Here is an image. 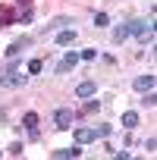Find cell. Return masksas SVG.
<instances>
[{"label":"cell","instance_id":"obj_1","mask_svg":"<svg viewBox=\"0 0 157 160\" xmlns=\"http://www.w3.org/2000/svg\"><path fill=\"white\" fill-rule=\"evenodd\" d=\"M126 28H129V35H135L141 44H151V41H154V25H148L144 19H132V22H126Z\"/></svg>","mask_w":157,"mask_h":160},{"label":"cell","instance_id":"obj_2","mask_svg":"<svg viewBox=\"0 0 157 160\" xmlns=\"http://www.w3.org/2000/svg\"><path fill=\"white\" fill-rule=\"evenodd\" d=\"M0 85H3V88H22L25 85V75H19L16 69H10L7 75H0Z\"/></svg>","mask_w":157,"mask_h":160},{"label":"cell","instance_id":"obj_3","mask_svg":"<svg viewBox=\"0 0 157 160\" xmlns=\"http://www.w3.org/2000/svg\"><path fill=\"white\" fill-rule=\"evenodd\" d=\"M53 126H57V129H72V110L60 107V110L53 113Z\"/></svg>","mask_w":157,"mask_h":160},{"label":"cell","instance_id":"obj_4","mask_svg":"<svg viewBox=\"0 0 157 160\" xmlns=\"http://www.w3.org/2000/svg\"><path fill=\"white\" fill-rule=\"evenodd\" d=\"M53 157H57V160H69V157L75 160V157H82V144L75 141L72 148H60V151H53Z\"/></svg>","mask_w":157,"mask_h":160},{"label":"cell","instance_id":"obj_5","mask_svg":"<svg viewBox=\"0 0 157 160\" xmlns=\"http://www.w3.org/2000/svg\"><path fill=\"white\" fill-rule=\"evenodd\" d=\"M75 63H78V53H66V57L57 63V75H66L69 69H75Z\"/></svg>","mask_w":157,"mask_h":160},{"label":"cell","instance_id":"obj_6","mask_svg":"<svg viewBox=\"0 0 157 160\" xmlns=\"http://www.w3.org/2000/svg\"><path fill=\"white\" fill-rule=\"evenodd\" d=\"M25 47H32V38H28V35H25V38H19V41H13V44L7 47V57H19Z\"/></svg>","mask_w":157,"mask_h":160},{"label":"cell","instance_id":"obj_7","mask_svg":"<svg viewBox=\"0 0 157 160\" xmlns=\"http://www.w3.org/2000/svg\"><path fill=\"white\" fill-rule=\"evenodd\" d=\"M72 41H75V28H60L57 32V44L60 47H69Z\"/></svg>","mask_w":157,"mask_h":160},{"label":"cell","instance_id":"obj_8","mask_svg":"<svg viewBox=\"0 0 157 160\" xmlns=\"http://www.w3.org/2000/svg\"><path fill=\"white\" fill-rule=\"evenodd\" d=\"M75 94H78V98H94V94H98V85H94V82H82V85L75 88Z\"/></svg>","mask_w":157,"mask_h":160},{"label":"cell","instance_id":"obj_9","mask_svg":"<svg viewBox=\"0 0 157 160\" xmlns=\"http://www.w3.org/2000/svg\"><path fill=\"white\" fill-rule=\"evenodd\" d=\"M154 82H157L154 75H138V78H135V88H138V91H151Z\"/></svg>","mask_w":157,"mask_h":160},{"label":"cell","instance_id":"obj_10","mask_svg":"<svg viewBox=\"0 0 157 160\" xmlns=\"http://www.w3.org/2000/svg\"><path fill=\"white\" fill-rule=\"evenodd\" d=\"M75 141H78V144L94 141V129H75Z\"/></svg>","mask_w":157,"mask_h":160},{"label":"cell","instance_id":"obj_11","mask_svg":"<svg viewBox=\"0 0 157 160\" xmlns=\"http://www.w3.org/2000/svg\"><path fill=\"white\" fill-rule=\"evenodd\" d=\"M63 25H69V16H60V19H53V22H47V25H44V32H60Z\"/></svg>","mask_w":157,"mask_h":160},{"label":"cell","instance_id":"obj_12","mask_svg":"<svg viewBox=\"0 0 157 160\" xmlns=\"http://www.w3.org/2000/svg\"><path fill=\"white\" fill-rule=\"evenodd\" d=\"M123 126H126V129H132V126H138V113H135V110H129V113H123Z\"/></svg>","mask_w":157,"mask_h":160},{"label":"cell","instance_id":"obj_13","mask_svg":"<svg viewBox=\"0 0 157 160\" xmlns=\"http://www.w3.org/2000/svg\"><path fill=\"white\" fill-rule=\"evenodd\" d=\"M141 104H144V107H157V94H154V88H151V91H144Z\"/></svg>","mask_w":157,"mask_h":160},{"label":"cell","instance_id":"obj_14","mask_svg":"<svg viewBox=\"0 0 157 160\" xmlns=\"http://www.w3.org/2000/svg\"><path fill=\"white\" fill-rule=\"evenodd\" d=\"M110 132H113V126H107V122H101V126L94 129V138H107Z\"/></svg>","mask_w":157,"mask_h":160},{"label":"cell","instance_id":"obj_15","mask_svg":"<svg viewBox=\"0 0 157 160\" xmlns=\"http://www.w3.org/2000/svg\"><path fill=\"white\" fill-rule=\"evenodd\" d=\"M126 38H129V28H126V25H119V28L113 32V41H119V44H123Z\"/></svg>","mask_w":157,"mask_h":160},{"label":"cell","instance_id":"obj_16","mask_svg":"<svg viewBox=\"0 0 157 160\" xmlns=\"http://www.w3.org/2000/svg\"><path fill=\"white\" fill-rule=\"evenodd\" d=\"M22 122H25V129H35V126H38V113H25Z\"/></svg>","mask_w":157,"mask_h":160},{"label":"cell","instance_id":"obj_17","mask_svg":"<svg viewBox=\"0 0 157 160\" xmlns=\"http://www.w3.org/2000/svg\"><path fill=\"white\" fill-rule=\"evenodd\" d=\"M107 22H110V16H107V13H98V16H94V25H98V28H104Z\"/></svg>","mask_w":157,"mask_h":160},{"label":"cell","instance_id":"obj_18","mask_svg":"<svg viewBox=\"0 0 157 160\" xmlns=\"http://www.w3.org/2000/svg\"><path fill=\"white\" fill-rule=\"evenodd\" d=\"M41 66H44L41 60H28V72H41Z\"/></svg>","mask_w":157,"mask_h":160},{"label":"cell","instance_id":"obj_19","mask_svg":"<svg viewBox=\"0 0 157 160\" xmlns=\"http://www.w3.org/2000/svg\"><path fill=\"white\" fill-rule=\"evenodd\" d=\"M94 57H98L94 50H82V53H78V60H94Z\"/></svg>","mask_w":157,"mask_h":160},{"label":"cell","instance_id":"obj_20","mask_svg":"<svg viewBox=\"0 0 157 160\" xmlns=\"http://www.w3.org/2000/svg\"><path fill=\"white\" fill-rule=\"evenodd\" d=\"M19 3H28V0H19Z\"/></svg>","mask_w":157,"mask_h":160}]
</instances>
